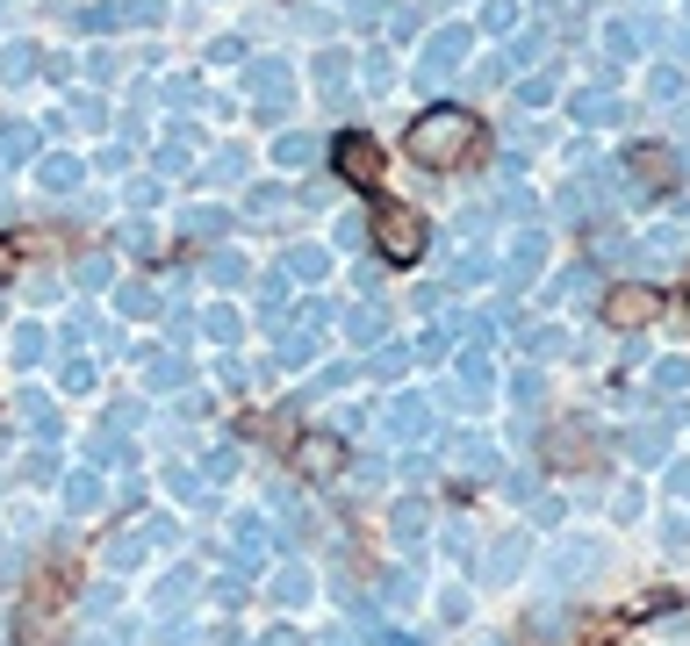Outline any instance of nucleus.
I'll list each match as a JSON object with an SVG mask.
<instances>
[{"instance_id": "f257e3e1", "label": "nucleus", "mask_w": 690, "mask_h": 646, "mask_svg": "<svg viewBox=\"0 0 690 646\" xmlns=\"http://www.w3.org/2000/svg\"><path fill=\"white\" fill-rule=\"evenodd\" d=\"M461 136H467V122H461V116H439V122H425V130H417L411 144H417L425 158H447L453 144H461Z\"/></svg>"}, {"instance_id": "423d86ee", "label": "nucleus", "mask_w": 690, "mask_h": 646, "mask_svg": "<svg viewBox=\"0 0 690 646\" xmlns=\"http://www.w3.org/2000/svg\"><path fill=\"white\" fill-rule=\"evenodd\" d=\"M0 273H8V252H0Z\"/></svg>"}, {"instance_id": "f03ea898", "label": "nucleus", "mask_w": 690, "mask_h": 646, "mask_svg": "<svg viewBox=\"0 0 690 646\" xmlns=\"http://www.w3.org/2000/svg\"><path fill=\"white\" fill-rule=\"evenodd\" d=\"M338 166H345L353 188H374V144H367V136H345V144H338Z\"/></svg>"}, {"instance_id": "39448f33", "label": "nucleus", "mask_w": 690, "mask_h": 646, "mask_svg": "<svg viewBox=\"0 0 690 646\" xmlns=\"http://www.w3.org/2000/svg\"><path fill=\"white\" fill-rule=\"evenodd\" d=\"M676 495H690V467H676Z\"/></svg>"}, {"instance_id": "7ed1b4c3", "label": "nucleus", "mask_w": 690, "mask_h": 646, "mask_svg": "<svg viewBox=\"0 0 690 646\" xmlns=\"http://www.w3.org/2000/svg\"><path fill=\"white\" fill-rule=\"evenodd\" d=\"M417 216H389V252H417Z\"/></svg>"}, {"instance_id": "20e7f679", "label": "nucleus", "mask_w": 690, "mask_h": 646, "mask_svg": "<svg viewBox=\"0 0 690 646\" xmlns=\"http://www.w3.org/2000/svg\"><path fill=\"white\" fill-rule=\"evenodd\" d=\"M44 180H51V188H72V180H80V166H66V158H51V166H44Z\"/></svg>"}]
</instances>
